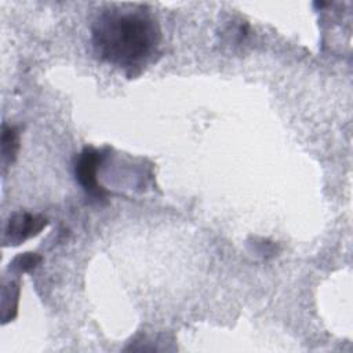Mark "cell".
<instances>
[{"label": "cell", "instance_id": "5b68a950", "mask_svg": "<svg viewBox=\"0 0 353 353\" xmlns=\"http://www.w3.org/2000/svg\"><path fill=\"white\" fill-rule=\"evenodd\" d=\"M41 262V256L36 252H25L18 255L12 263L11 268L14 270H17L18 273H25V272H30L32 269H34L39 263Z\"/></svg>", "mask_w": 353, "mask_h": 353}, {"label": "cell", "instance_id": "277c9868", "mask_svg": "<svg viewBox=\"0 0 353 353\" xmlns=\"http://www.w3.org/2000/svg\"><path fill=\"white\" fill-rule=\"evenodd\" d=\"M19 149V132L17 127L12 125H3L1 132V161L4 167L11 164L18 153Z\"/></svg>", "mask_w": 353, "mask_h": 353}, {"label": "cell", "instance_id": "6da1fadb", "mask_svg": "<svg viewBox=\"0 0 353 353\" xmlns=\"http://www.w3.org/2000/svg\"><path fill=\"white\" fill-rule=\"evenodd\" d=\"M91 32L95 54L127 70L146 65L161 41L157 19L143 7L105 10L95 18Z\"/></svg>", "mask_w": 353, "mask_h": 353}, {"label": "cell", "instance_id": "7a4b0ae2", "mask_svg": "<svg viewBox=\"0 0 353 353\" xmlns=\"http://www.w3.org/2000/svg\"><path fill=\"white\" fill-rule=\"evenodd\" d=\"M106 157L105 150L84 148L74 159V176L79 185L94 200H103L108 192L98 182V170Z\"/></svg>", "mask_w": 353, "mask_h": 353}, {"label": "cell", "instance_id": "3957f363", "mask_svg": "<svg viewBox=\"0 0 353 353\" xmlns=\"http://www.w3.org/2000/svg\"><path fill=\"white\" fill-rule=\"evenodd\" d=\"M47 225V218L30 212H15L10 216L4 229V243L18 245L39 234Z\"/></svg>", "mask_w": 353, "mask_h": 353}]
</instances>
